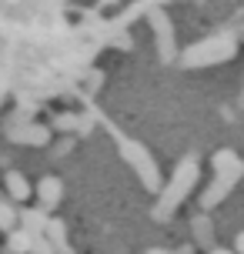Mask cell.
I'll return each instance as SVG.
<instances>
[{
	"label": "cell",
	"instance_id": "6da1fadb",
	"mask_svg": "<svg viewBox=\"0 0 244 254\" xmlns=\"http://www.w3.org/2000/svg\"><path fill=\"white\" fill-rule=\"evenodd\" d=\"M197 184V161H181L178 171H174V178H171V184L164 188V194H161V207H157V217H167L174 207H178L187 194H191V188Z\"/></svg>",
	"mask_w": 244,
	"mask_h": 254
},
{
	"label": "cell",
	"instance_id": "7a4b0ae2",
	"mask_svg": "<svg viewBox=\"0 0 244 254\" xmlns=\"http://www.w3.org/2000/svg\"><path fill=\"white\" fill-rule=\"evenodd\" d=\"M234 57V40L231 37H218V40H204V44H194L191 51H184V64L191 67H207V64H218Z\"/></svg>",
	"mask_w": 244,
	"mask_h": 254
},
{
	"label": "cell",
	"instance_id": "3957f363",
	"mask_svg": "<svg viewBox=\"0 0 244 254\" xmlns=\"http://www.w3.org/2000/svg\"><path fill=\"white\" fill-rule=\"evenodd\" d=\"M124 157H127L130 164H134V171L144 178V188L157 190V167H154V161L147 157V151H144L141 144H124Z\"/></svg>",
	"mask_w": 244,
	"mask_h": 254
},
{
	"label": "cell",
	"instance_id": "277c9868",
	"mask_svg": "<svg viewBox=\"0 0 244 254\" xmlns=\"http://www.w3.org/2000/svg\"><path fill=\"white\" fill-rule=\"evenodd\" d=\"M61 197H64V184L54 178V174H47V178H40L37 184V201L44 211H51V207H57L61 204Z\"/></svg>",
	"mask_w": 244,
	"mask_h": 254
},
{
	"label": "cell",
	"instance_id": "5b68a950",
	"mask_svg": "<svg viewBox=\"0 0 244 254\" xmlns=\"http://www.w3.org/2000/svg\"><path fill=\"white\" fill-rule=\"evenodd\" d=\"M3 188H7V194H10V201H30V194H34V188H30V181L20 174V171H7L3 174Z\"/></svg>",
	"mask_w": 244,
	"mask_h": 254
},
{
	"label": "cell",
	"instance_id": "8992f818",
	"mask_svg": "<svg viewBox=\"0 0 244 254\" xmlns=\"http://www.w3.org/2000/svg\"><path fill=\"white\" fill-rule=\"evenodd\" d=\"M214 171H218L221 178H228V181H238L244 174V164L238 161L234 151H218L214 154Z\"/></svg>",
	"mask_w": 244,
	"mask_h": 254
},
{
	"label": "cell",
	"instance_id": "52a82bcc",
	"mask_svg": "<svg viewBox=\"0 0 244 254\" xmlns=\"http://www.w3.org/2000/svg\"><path fill=\"white\" fill-rule=\"evenodd\" d=\"M231 188H234V181H228V178H221V174H218V181L211 184V190H207L204 197H201V204H204V211H211L214 204H221V201H224V194H228Z\"/></svg>",
	"mask_w": 244,
	"mask_h": 254
},
{
	"label": "cell",
	"instance_id": "ba28073f",
	"mask_svg": "<svg viewBox=\"0 0 244 254\" xmlns=\"http://www.w3.org/2000/svg\"><path fill=\"white\" fill-rule=\"evenodd\" d=\"M47 221H51V217L44 214V207H40V211H30V207H27V211H20V224H24V228L30 231L34 238H37V234H44Z\"/></svg>",
	"mask_w": 244,
	"mask_h": 254
},
{
	"label": "cell",
	"instance_id": "9c48e42d",
	"mask_svg": "<svg viewBox=\"0 0 244 254\" xmlns=\"http://www.w3.org/2000/svg\"><path fill=\"white\" fill-rule=\"evenodd\" d=\"M10 251L13 254H30V248H34V234H30V231H10Z\"/></svg>",
	"mask_w": 244,
	"mask_h": 254
},
{
	"label": "cell",
	"instance_id": "30bf717a",
	"mask_svg": "<svg viewBox=\"0 0 244 254\" xmlns=\"http://www.w3.org/2000/svg\"><path fill=\"white\" fill-rule=\"evenodd\" d=\"M154 27H157V37H161V54L171 57V27H167V20H161V13H154Z\"/></svg>",
	"mask_w": 244,
	"mask_h": 254
},
{
	"label": "cell",
	"instance_id": "8fae6325",
	"mask_svg": "<svg viewBox=\"0 0 244 254\" xmlns=\"http://www.w3.org/2000/svg\"><path fill=\"white\" fill-rule=\"evenodd\" d=\"M17 211H13L10 204H3L0 201V231H13V224H17Z\"/></svg>",
	"mask_w": 244,
	"mask_h": 254
},
{
	"label": "cell",
	"instance_id": "7c38bea8",
	"mask_svg": "<svg viewBox=\"0 0 244 254\" xmlns=\"http://www.w3.org/2000/svg\"><path fill=\"white\" fill-rule=\"evenodd\" d=\"M54 127H57V130H74V127H77V117H57V121H54Z\"/></svg>",
	"mask_w": 244,
	"mask_h": 254
},
{
	"label": "cell",
	"instance_id": "4fadbf2b",
	"mask_svg": "<svg viewBox=\"0 0 244 254\" xmlns=\"http://www.w3.org/2000/svg\"><path fill=\"white\" fill-rule=\"evenodd\" d=\"M197 238H201V244H207V221L204 217H197Z\"/></svg>",
	"mask_w": 244,
	"mask_h": 254
},
{
	"label": "cell",
	"instance_id": "5bb4252c",
	"mask_svg": "<svg viewBox=\"0 0 244 254\" xmlns=\"http://www.w3.org/2000/svg\"><path fill=\"white\" fill-rule=\"evenodd\" d=\"M234 251H238V254H244V231L238 234V241H234Z\"/></svg>",
	"mask_w": 244,
	"mask_h": 254
},
{
	"label": "cell",
	"instance_id": "9a60e30c",
	"mask_svg": "<svg viewBox=\"0 0 244 254\" xmlns=\"http://www.w3.org/2000/svg\"><path fill=\"white\" fill-rule=\"evenodd\" d=\"M211 254H238V251H228V248H211Z\"/></svg>",
	"mask_w": 244,
	"mask_h": 254
},
{
	"label": "cell",
	"instance_id": "2e32d148",
	"mask_svg": "<svg viewBox=\"0 0 244 254\" xmlns=\"http://www.w3.org/2000/svg\"><path fill=\"white\" fill-rule=\"evenodd\" d=\"M178 254H191V248H184V251H178Z\"/></svg>",
	"mask_w": 244,
	"mask_h": 254
},
{
	"label": "cell",
	"instance_id": "e0dca14e",
	"mask_svg": "<svg viewBox=\"0 0 244 254\" xmlns=\"http://www.w3.org/2000/svg\"><path fill=\"white\" fill-rule=\"evenodd\" d=\"M147 254H167V251H147Z\"/></svg>",
	"mask_w": 244,
	"mask_h": 254
}]
</instances>
